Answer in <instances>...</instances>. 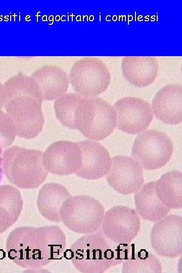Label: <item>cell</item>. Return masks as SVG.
Masks as SVG:
<instances>
[{"mask_svg": "<svg viewBox=\"0 0 182 273\" xmlns=\"http://www.w3.org/2000/svg\"><path fill=\"white\" fill-rule=\"evenodd\" d=\"M82 160L81 150L77 143L58 141L42 153V162L48 171L59 175L75 173Z\"/></svg>", "mask_w": 182, "mask_h": 273, "instance_id": "obj_13", "label": "cell"}, {"mask_svg": "<svg viewBox=\"0 0 182 273\" xmlns=\"http://www.w3.org/2000/svg\"><path fill=\"white\" fill-rule=\"evenodd\" d=\"M69 81L76 93L86 97H97L110 83V72L105 63L96 57H84L74 63Z\"/></svg>", "mask_w": 182, "mask_h": 273, "instance_id": "obj_6", "label": "cell"}, {"mask_svg": "<svg viewBox=\"0 0 182 273\" xmlns=\"http://www.w3.org/2000/svg\"><path fill=\"white\" fill-rule=\"evenodd\" d=\"M155 181L143 185L134 193L135 210L144 220L156 222L168 214L170 208L165 206L157 196Z\"/></svg>", "mask_w": 182, "mask_h": 273, "instance_id": "obj_19", "label": "cell"}, {"mask_svg": "<svg viewBox=\"0 0 182 273\" xmlns=\"http://www.w3.org/2000/svg\"><path fill=\"white\" fill-rule=\"evenodd\" d=\"M17 132L12 118L0 110V143L2 148L10 146L14 142Z\"/></svg>", "mask_w": 182, "mask_h": 273, "instance_id": "obj_25", "label": "cell"}, {"mask_svg": "<svg viewBox=\"0 0 182 273\" xmlns=\"http://www.w3.org/2000/svg\"><path fill=\"white\" fill-rule=\"evenodd\" d=\"M101 228L112 241L129 244L140 231V217L133 208L123 205L114 206L105 212Z\"/></svg>", "mask_w": 182, "mask_h": 273, "instance_id": "obj_9", "label": "cell"}, {"mask_svg": "<svg viewBox=\"0 0 182 273\" xmlns=\"http://www.w3.org/2000/svg\"><path fill=\"white\" fill-rule=\"evenodd\" d=\"M42 152L12 146L3 153V172L10 183L22 189H35L46 180L48 171L42 162Z\"/></svg>", "mask_w": 182, "mask_h": 273, "instance_id": "obj_2", "label": "cell"}, {"mask_svg": "<svg viewBox=\"0 0 182 273\" xmlns=\"http://www.w3.org/2000/svg\"><path fill=\"white\" fill-rule=\"evenodd\" d=\"M30 76L39 86L43 100H56L68 89L69 75L58 66L44 65L35 70Z\"/></svg>", "mask_w": 182, "mask_h": 273, "instance_id": "obj_17", "label": "cell"}, {"mask_svg": "<svg viewBox=\"0 0 182 273\" xmlns=\"http://www.w3.org/2000/svg\"><path fill=\"white\" fill-rule=\"evenodd\" d=\"M65 247V234L56 225L15 228L6 245L8 257L13 262L31 268L41 267L59 258Z\"/></svg>", "mask_w": 182, "mask_h": 273, "instance_id": "obj_1", "label": "cell"}, {"mask_svg": "<svg viewBox=\"0 0 182 273\" xmlns=\"http://www.w3.org/2000/svg\"><path fill=\"white\" fill-rule=\"evenodd\" d=\"M70 250L72 264L81 272L102 273L113 267L112 241L100 229L78 238Z\"/></svg>", "mask_w": 182, "mask_h": 273, "instance_id": "obj_3", "label": "cell"}, {"mask_svg": "<svg viewBox=\"0 0 182 273\" xmlns=\"http://www.w3.org/2000/svg\"><path fill=\"white\" fill-rule=\"evenodd\" d=\"M106 175L108 185L123 195L134 193L144 183L143 167L134 158L127 156L112 157Z\"/></svg>", "mask_w": 182, "mask_h": 273, "instance_id": "obj_12", "label": "cell"}, {"mask_svg": "<svg viewBox=\"0 0 182 273\" xmlns=\"http://www.w3.org/2000/svg\"><path fill=\"white\" fill-rule=\"evenodd\" d=\"M77 143L81 151L82 160L76 175L88 180L105 176L111 163V158L106 148L101 144L92 141L85 140Z\"/></svg>", "mask_w": 182, "mask_h": 273, "instance_id": "obj_14", "label": "cell"}, {"mask_svg": "<svg viewBox=\"0 0 182 273\" xmlns=\"http://www.w3.org/2000/svg\"><path fill=\"white\" fill-rule=\"evenodd\" d=\"M3 84L6 100L19 95L32 96L43 100L40 87L31 76L23 74L14 75L7 80Z\"/></svg>", "mask_w": 182, "mask_h": 273, "instance_id": "obj_23", "label": "cell"}, {"mask_svg": "<svg viewBox=\"0 0 182 273\" xmlns=\"http://www.w3.org/2000/svg\"><path fill=\"white\" fill-rule=\"evenodd\" d=\"M124 273H160L162 264L153 253L141 250L130 254L122 262Z\"/></svg>", "mask_w": 182, "mask_h": 273, "instance_id": "obj_22", "label": "cell"}, {"mask_svg": "<svg viewBox=\"0 0 182 273\" xmlns=\"http://www.w3.org/2000/svg\"><path fill=\"white\" fill-rule=\"evenodd\" d=\"M23 208L19 191L11 185L0 186V234L18 220Z\"/></svg>", "mask_w": 182, "mask_h": 273, "instance_id": "obj_20", "label": "cell"}, {"mask_svg": "<svg viewBox=\"0 0 182 273\" xmlns=\"http://www.w3.org/2000/svg\"><path fill=\"white\" fill-rule=\"evenodd\" d=\"M42 102L29 95L17 96L6 101L7 113L12 118L19 137L31 139L41 131L44 120Z\"/></svg>", "mask_w": 182, "mask_h": 273, "instance_id": "obj_8", "label": "cell"}, {"mask_svg": "<svg viewBox=\"0 0 182 273\" xmlns=\"http://www.w3.org/2000/svg\"><path fill=\"white\" fill-rule=\"evenodd\" d=\"M173 152V144L165 133L149 129L136 137L131 156L145 170H156L165 166Z\"/></svg>", "mask_w": 182, "mask_h": 273, "instance_id": "obj_7", "label": "cell"}, {"mask_svg": "<svg viewBox=\"0 0 182 273\" xmlns=\"http://www.w3.org/2000/svg\"><path fill=\"white\" fill-rule=\"evenodd\" d=\"M152 109L156 117L169 124L182 121V86L170 84L162 87L154 96Z\"/></svg>", "mask_w": 182, "mask_h": 273, "instance_id": "obj_15", "label": "cell"}, {"mask_svg": "<svg viewBox=\"0 0 182 273\" xmlns=\"http://www.w3.org/2000/svg\"><path fill=\"white\" fill-rule=\"evenodd\" d=\"M84 97L77 93H65L54 102L57 118L64 126L75 129L74 115L79 102Z\"/></svg>", "mask_w": 182, "mask_h": 273, "instance_id": "obj_24", "label": "cell"}, {"mask_svg": "<svg viewBox=\"0 0 182 273\" xmlns=\"http://www.w3.org/2000/svg\"><path fill=\"white\" fill-rule=\"evenodd\" d=\"M113 108L116 113L117 128L131 134L146 130L153 118L150 104L140 98H122L115 102Z\"/></svg>", "mask_w": 182, "mask_h": 273, "instance_id": "obj_11", "label": "cell"}, {"mask_svg": "<svg viewBox=\"0 0 182 273\" xmlns=\"http://www.w3.org/2000/svg\"><path fill=\"white\" fill-rule=\"evenodd\" d=\"M105 208L95 198L86 195L70 196L62 204L61 222L71 231L89 234L101 229Z\"/></svg>", "mask_w": 182, "mask_h": 273, "instance_id": "obj_5", "label": "cell"}, {"mask_svg": "<svg viewBox=\"0 0 182 273\" xmlns=\"http://www.w3.org/2000/svg\"><path fill=\"white\" fill-rule=\"evenodd\" d=\"M75 129L86 138L101 141L109 135L116 124L113 107L98 97H84L79 103L74 113Z\"/></svg>", "mask_w": 182, "mask_h": 273, "instance_id": "obj_4", "label": "cell"}, {"mask_svg": "<svg viewBox=\"0 0 182 273\" xmlns=\"http://www.w3.org/2000/svg\"><path fill=\"white\" fill-rule=\"evenodd\" d=\"M2 147L0 143V181L1 180L2 175H3V168H2V162H3V152H2Z\"/></svg>", "mask_w": 182, "mask_h": 273, "instance_id": "obj_27", "label": "cell"}, {"mask_svg": "<svg viewBox=\"0 0 182 273\" xmlns=\"http://www.w3.org/2000/svg\"><path fill=\"white\" fill-rule=\"evenodd\" d=\"M121 66L125 78L139 87L152 84L157 77L159 69L154 56H125L122 58Z\"/></svg>", "mask_w": 182, "mask_h": 273, "instance_id": "obj_16", "label": "cell"}, {"mask_svg": "<svg viewBox=\"0 0 182 273\" xmlns=\"http://www.w3.org/2000/svg\"><path fill=\"white\" fill-rule=\"evenodd\" d=\"M151 246L161 257L174 258L182 254V217L169 214L156 221L150 232Z\"/></svg>", "mask_w": 182, "mask_h": 273, "instance_id": "obj_10", "label": "cell"}, {"mask_svg": "<svg viewBox=\"0 0 182 273\" xmlns=\"http://www.w3.org/2000/svg\"><path fill=\"white\" fill-rule=\"evenodd\" d=\"M6 100V92L3 84L0 82V110L5 105Z\"/></svg>", "mask_w": 182, "mask_h": 273, "instance_id": "obj_26", "label": "cell"}, {"mask_svg": "<svg viewBox=\"0 0 182 273\" xmlns=\"http://www.w3.org/2000/svg\"><path fill=\"white\" fill-rule=\"evenodd\" d=\"M156 194L161 202L170 209L182 207V173L172 170L155 181Z\"/></svg>", "mask_w": 182, "mask_h": 273, "instance_id": "obj_21", "label": "cell"}, {"mask_svg": "<svg viewBox=\"0 0 182 273\" xmlns=\"http://www.w3.org/2000/svg\"><path fill=\"white\" fill-rule=\"evenodd\" d=\"M70 196L64 186L56 183L43 185L39 191L37 207L40 214L47 220L61 222L60 212L63 203Z\"/></svg>", "mask_w": 182, "mask_h": 273, "instance_id": "obj_18", "label": "cell"}]
</instances>
